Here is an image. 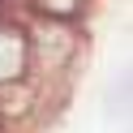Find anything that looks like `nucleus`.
I'll return each mask as SVG.
<instances>
[{"mask_svg": "<svg viewBox=\"0 0 133 133\" xmlns=\"http://www.w3.org/2000/svg\"><path fill=\"white\" fill-rule=\"evenodd\" d=\"M22 69H26V43L17 30L0 26V82H13Z\"/></svg>", "mask_w": 133, "mask_h": 133, "instance_id": "nucleus-1", "label": "nucleus"}, {"mask_svg": "<svg viewBox=\"0 0 133 133\" xmlns=\"http://www.w3.org/2000/svg\"><path fill=\"white\" fill-rule=\"evenodd\" d=\"M129 112V77H116L112 82V90H107V116H112V120H120V116Z\"/></svg>", "mask_w": 133, "mask_h": 133, "instance_id": "nucleus-2", "label": "nucleus"}, {"mask_svg": "<svg viewBox=\"0 0 133 133\" xmlns=\"http://www.w3.org/2000/svg\"><path fill=\"white\" fill-rule=\"evenodd\" d=\"M35 4H39V13H47V17L69 22V17H77V13H82L86 0H35Z\"/></svg>", "mask_w": 133, "mask_h": 133, "instance_id": "nucleus-3", "label": "nucleus"}]
</instances>
